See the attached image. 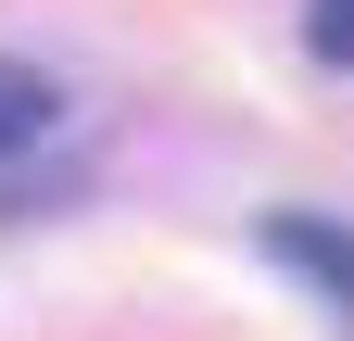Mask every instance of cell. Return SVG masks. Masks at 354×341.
<instances>
[{
    "mask_svg": "<svg viewBox=\"0 0 354 341\" xmlns=\"http://www.w3.org/2000/svg\"><path fill=\"white\" fill-rule=\"evenodd\" d=\"M304 51L354 76V0H304Z\"/></svg>",
    "mask_w": 354,
    "mask_h": 341,
    "instance_id": "obj_3",
    "label": "cell"
},
{
    "mask_svg": "<svg viewBox=\"0 0 354 341\" xmlns=\"http://www.w3.org/2000/svg\"><path fill=\"white\" fill-rule=\"evenodd\" d=\"M266 253H279L291 278H317L329 304H342V329H354V228H329V215H266Z\"/></svg>",
    "mask_w": 354,
    "mask_h": 341,
    "instance_id": "obj_1",
    "label": "cell"
},
{
    "mask_svg": "<svg viewBox=\"0 0 354 341\" xmlns=\"http://www.w3.org/2000/svg\"><path fill=\"white\" fill-rule=\"evenodd\" d=\"M51 114H64V89L38 64H0V152H38L51 139Z\"/></svg>",
    "mask_w": 354,
    "mask_h": 341,
    "instance_id": "obj_2",
    "label": "cell"
}]
</instances>
